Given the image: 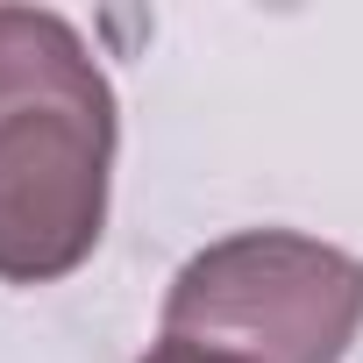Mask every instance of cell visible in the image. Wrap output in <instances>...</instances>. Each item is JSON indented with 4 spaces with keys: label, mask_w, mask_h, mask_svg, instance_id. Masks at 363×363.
Segmentation results:
<instances>
[{
    "label": "cell",
    "mask_w": 363,
    "mask_h": 363,
    "mask_svg": "<svg viewBox=\"0 0 363 363\" xmlns=\"http://www.w3.org/2000/svg\"><path fill=\"white\" fill-rule=\"evenodd\" d=\"M135 363H235V356H214V349H193V342H171V335H164V342H157L150 356H135Z\"/></svg>",
    "instance_id": "obj_3"
},
{
    "label": "cell",
    "mask_w": 363,
    "mask_h": 363,
    "mask_svg": "<svg viewBox=\"0 0 363 363\" xmlns=\"http://www.w3.org/2000/svg\"><path fill=\"white\" fill-rule=\"evenodd\" d=\"M363 328V257L299 235L242 228L178 264L164 335L235 363H342Z\"/></svg>",
    "instance_id": "obj_2"
},
{
    "label": "cell",
    "mask_w": 363,
    "mask_h": 363,
    "mask_svg": "<svg viewBox=\"0 0 363 363\" xmlns=\"http://www.w3.org/2000/svg\"><path fill=\"white\" fill-rule=\"evenodd\" d=\"M121 107L86 36L50 8H0V278L57 285L107 235Z\"/></svg>",
    "instance_id": "obj_1"
}]
</instances>
